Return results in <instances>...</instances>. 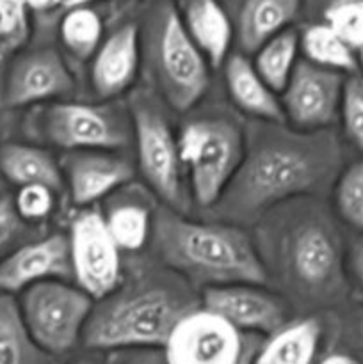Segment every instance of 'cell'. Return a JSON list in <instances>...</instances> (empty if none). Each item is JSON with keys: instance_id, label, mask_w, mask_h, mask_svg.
<instances>
[{"instance_id": "cell-1", "label": "cell", "mask_w": 363, "mask_h": 364, "mask_svg": "<svg viewBox=\"0 0 363 364\" xmlns=\"http://www.w3.org/2000/svg\"><path fill=\"white\" fill-rule=\"evenodd\" d=\"M337 139L322 132L273 128L246 149L241 167L214 210L217 219L238 226L287 199L317 194L340 174Z\"/></svg>"}, {"instance_id": "cell-2", "label": "cell", "mask_w": 363, "mask_h": 364, "mask_svg": "<svg viewBox=\"0 0 363 364\" xmlns=\"http://www.w3.org/2000/svg\"><path fill=\"white\" fill-rule=\"evenodd\" d=\"M160 262L191 284L263 287L267 270L255 244L242 228L230 223H198L171 208L153 213L152 237Z\"/></svg>"}, {"instance_id": "cell-3", "label": "cell", "mask_w": 363, "mask_h": 364, "mask_svg": "<svg viewBox=\"0 0 363 364\" xmlns=\"http://www.w3.org/2000/svg\"><path fill=\"white\" fill-rule=\"evenodd\" d=\"M198 306L185 288L141 284L114 291L95 302L82 341L96 350L164 348L178 322Z\"/></svg>"}, {"instance_id": "cell-4", "label": "cell", "mask_w": 363, "mask_h": 364, "mask_svg": "<svg viewBox=\"0 0 363 364\" xmlns=\"http://www.w3.org/2000/svg\"><path fill=\"white\" fill-rule=\"evenodd\" d=\"M178 149L194 201L201 208H214L244 159L246 142L241 128L219 117L192 119L178 135Z\"/></svg>"}, {"instance_id": "cell-5", "label": "cell", "mask_w": 363, "mask_h": 364, "mask_svg": "<svg viewBox=\"0 0 363 364\" xmlns=\"http://www.w3.org/2000/svg\"><path fill=\"white\" fill-rule=\"evenodd\" d=\"M152 63L164 98L178 112L191 110L209 89V63L192 43L177 7L162 4L152 18Z\"/></svg>"}, {"instance_id": "cell-6", "label": "cell", "mask_w": 363, "mask_h": 364, "mask_svg": "<svg viewBox=\"0 0 363 364\" xmlns=\"http://www.w3.org/2000/svg\"><path fill=\"white\" fill-rule=\"evenodd\" d=\"M18 308L32 340L59 358L82 341L95 301L77 284L46 281L21 291Z\"/></svg>"}, {"instance_id": "cell-7", "label": "cell", "mask_w": 363, "mask_h": 364, "mask_svg": "<svg viewBox=\"0 0 363 364\" xmlns=\"http://www.w3.org/2000/svg\"><path fill=\"white\" fill-rule=\"evenodd\" d=\"M246 334L201 304L184 316L164 347L166 364H253L260 348Z\"/></svg>"}, {"instance_id": "cell-8", "label": "cell", "mask_w": 363, "mask_h": 364, "mask_svg": "<svg viewBox=\"0 0 363 364\" xmlns=\"http://www.w3.org/2000/svg\"><path fill=\"white\" fill-rule=\"evenodd\" d=\"M39 124L46 141L68 151H117L134 141L130 116L114 105L56 102Z\"/></svg>"}, {"instance_id": "cell-9", "label": "cell", "mask_w": 363, "mask_h": 364, "mask_svg": "<svg viewBox=\"0 0 363 364\" xmlns=\"http://www.w3.org/2000/svg\"><path fill=\"white\" fill-rule=\"evenodd\" d=\"M132 132L137 149L139 171L157 198L174 212L185 206L182 183V160L178 137H174L169 121L149 100L137 98L130 107Z\"/></svg>"}, {"instance_id": "cell-10", "label": "cell", "mask_w": 363, "mask_h": 364, "mask_svg": "<svg viewBox=\"0 0 363 364\" xmlns=\"http://www.w3.org/2000/svg\"><path fill=\"white\" fill-rule=\"evenodd\" d=\"M68 240L77 287L95 302L112 295L121 283V251L102 213L95 210L78 213Z\"/></svg>"}, {"instance_id": "cell-11", "label": "cell", "mask_w": 363, "mask_h": 364, "mask_svg": "<svg viewBox=\"0 0 363 364\" xmlns=\"http://www.w3.org/2000/svg\"><path fill=\"white\" fill-rule=\"evenodd\" d=\"M345 75L298 60L280 92L283 116L298 132H322L340 117Z\"/></svg>"}, {"instance_id": "cell-12", "label": "cell", "mask_w": 363, "mask_h": 364, "mask_svg": "<svg viewBox=\"0 0 363 364\" xmlns=\"http://www.w3.org/2000/svg\"><path fill=\"white\" fill-rule=\"evenodd\" d=\"M75 91V78L59 52L38 48L18 53L9 60L2 84V105L25 109L45 102H56Z\"/></svg>"}, {"instance_id": "cell-13", "label": "cell", "mask_w": 363, "mask_h": 364, "mask_svg": "<svg viewBox=\"0 0 363 364\" xmlns=\"http://www.w3.org/2000/svg\"><path fill=\"white\" fill-rule=\"evenodd\" d=\"M201 308L216 313L233 327L253 336H270L288 323V306L280 295L256 284L205 288Z\"/></svg>"}, {"instance_id": "cell-14", "label": "cell", "mask_w": 363, "mask_h": 364, "mask_svg": "<svg viewBox=\"0 0 363 364\" xmlns=\"http://www.w3.org/2000/svg\"><path fill=\"white\" fill-rule=\"evenodd\" d=\"M288 265L295 281L312 294H331L342 284L344 258L337 237L320 223H306L292 235Z\"/></svg>"}, {"instance_id": "cell-15", "label": "cell", "mask_w": 363, "mask_h": 364, "mask_svg": "<svg viewBox=\"0 0 363 364\" xmlns=\"http://www.w3.org/2000/svg\"><path fill=\"white\" fill-rule=\"evenodd\" d=\"M73 277L70 240L64 235H50L14 249L0 259V291L21 294L46 281H68Z\"/></svg>"}, {"instance_id": "cell-16", "label": "cell", "mask_w": 363, "mask_h": 364, "mask_svg": "<svg viewBox=\"0 0 363 364\" xmlns=\"http://www.w3.org/2000/svg\"><path fill=\"white\" fill-rule=\"evenodd\" d=\"M135 169L114 151H71L63 162V176L77 206H89L134 180Z\"/></svg>"}, {"instance_id": "cell-17", "label": "cell", "mask_w": 363, "mask_h": 364, "mask_svg": "<svg viewBox=\"0 0 363 364\" xmlns=\"http://www.w3.org/2000/svg\"><path fill=\"white\" fill-rule=\"evenodd\" d=\"M141 39L134 23H125L105 38L91 64V85L102 100L116 98L134 85L141 63Z\"/></svg>"}, {"instance_id": "cell-18", "label": "cell", "mask_w": 363, "mask_h": 364, "mask_svg": "<svg viewBox=\"0 0 363 364\" xmlns=\"http://www.w3.org/2000/svg\"><path fill=\"white\" fill-rule=\"evenodd\" d=\"M178 14L209 66H223L230 57L233 25L219 0H180Z\"/></svg>"}, {"instance_id": "cell-19", "label": "cell", "mask_w": 363, "mask_h": 364, "mask_svg": "<svg viewBox=\"0 0 363 364\" xmlns=\"http://www.w3.org/2000/svg\"><path fill=\"white\" fill-rule=\"evenodd\" d=\"M224 80L231 102L248 116L256 119L281 123L285 121L283 109L276 92L263 82L255 64L242 53H235L226 59Z\"/></svg>"}, {"instance_id": "cell-20", "label": "cell", "mask_w": 363, "mask_h": 364, "mask_svg": "<svg viewBox=\"0 0 363 364\" xmlns=\"http://www.w3.org/2000/svg\"><path fill=\"white\" fill-rule=\"evenodd\" d=\"M302 0H242L235 36L242 52L255 53L263 43L290 28Z\"/></svg>"}, {"instance_id": "cell-21", "label": "cell", "mask_w": 363, "mask_h": 364, "mask_svg": "<svg viewBox=\"0 0 363 364\" xmlns=\"http://www.w3.org/2000/svg\"><path fill=\"white\" fill-rule=\"evenodd\" d=\"M0 173L16 187L45 185L57 192L64 183L63 167L48 151L21 142L0 146Z\"/></svg>"}, {"instance_id": "cell-22", "label": "cell", "mask_w": 363, "mask_h": 364, "mask_svg": "<svg viewBox=\"0 0 363 364\" xmlns=\"http://www.w3.org/2000/svg\"><path fill=\"white\" fill-rule=\"evenodd\" d=\"M322 327L315 318L288 322L260 345L253 364H313Z\"/></svg>"}, {"instance_id": "cell-23", "label": "cell", "mask_w": 363, "mask_h": 364, "mask_svg": "<svg viewBox=\"0 0 363 364\" xmlns=\"http://www.w3.org/2000/svg\"><path fill=\"white\" fill-rule=\"evenodd\" d=\"M0 364H59L43 350L21 320L18 301L0 291Z\"/></svg>"}, {"instance_id": "cell-24", "label": "cell", "mask_w": 363, "mask_h": 364, "mask_svg": "<svg viewBox=\"0 0 363 364\" xmlns=\"http://www.w3.org/2000/svg\"><path fill=\"white\" fill-rule=\"evenodd\" d=\"M299 48L305 53L306 60L315 66L338 73H356L358 60L356 52L338 38L337 32L326 23H313L299 36Z\"/></svg>"}, {"instance_id": "cell-25", "label": "cell", "mask_w": 363, "mask_h": 364, "mask_svg": "<svg viewBox=\"0 0 363 364\" xmlns=\"http://www.w3.org/2000/svg\"><path fill=\"white\" fill-rule=\"evenodd\" d=\"M299 34L294 28H287L281 34L274 36L263 43L255 52V68L260 77L276 95H280L287 85L299 53Z\"/></svg>"}, {"instance_id": "cell-26", "label": "cell", "mask_w": 363, "mask_h": 364, "mask_svg": "<svg viewBox=\"0 0 363 364\" xmlns=\"http://www.w3.org/2000/svg\"><path fill=\"white\" fill-rule=\"evenodd\" d=\"M59 36L70 55L78 60L95 57L103 41V20L95 7H78L60 16Z\"/></svg>"}, {"instance_id": "cell-27", "label": "cell", "mask_w": 363, "mask_h": 364, "mask_svg": "<svg viewBox=\"0 0 363 364\" xmlns=\"http://www.w3.org/2000/svg\"><path fill=\"white\" fill-rule=\"evenodd\" d=\"M103 219L120 251H139L152 237V212L137 203H123L114 206L107 215H103Z\"/></svg>"}, {"instance_id": "cell-28", "label": "cell", "mask_w": 363, "mask_h": 364, "mask_svg": "<svg viewBox=\"0 0 363 364\" xmlns=\"http://www.w3.org/2000/svg\"><path fill=\"white\" fill-rule=\"evenodd\" d=\"M31 16L25 0H0V64L16 57L27 45Z\"/></svg>"}, {"instance_id": "cell-29", "label": "cell", "mask_w": 363, "mask_h": 364, "mask_svg": "<svg viewBox=\"0 0 363 364\" xmlns=\"http://www.w3.org/2000/svg\"><path fill=\"white\" fill-rule=\"evenodd\" d=\"M335 208L345 224L363 233V159L342 169L335 180Z\"/></svg>"}, {"instance_id": "cell-30", "label": "cell", "mask_w": 363, "mask_h": 364, "mask_svg": "<svg viewBox=\"0 0 363 364\" xmlns=\"http://www.w3.org/2000/svg\"><path fill=\"white\" fill-rule=\"evenodd\" d=\"M324 23L330 25L354 52L363 46V4L331 0L324 9Z\"/></svg>"}, {"instance_id": "cell-31", "label": "cell", "mask_w": 363, "mask_h": 364, "mask_svg": "<svg viewBox=\"0 0 363 364\" xmlns=\"http://www.w3.org/2000/svg\"><path fill=\"white\" fill-rule=\"evenodd\" d=\"M340 119L345 137L363 153V75L352 73L345 78L340 102Z\"/></svg>"}, {"instance_id": "cell-32", "label": "cell", "mask_w": 363, "mask_h": 364, "mask_svg": "<svg viewBox=\"0 0 363 364\" xmlns=\"http://www.w3.org/2000/svg\"><path fill=\"white\" fill-rule=\"evenodd\" d=\"M13 201L18 215L25 223H38L53 212L56 191L45 185H25V187H18Z\"/></svg>"}, {"instance_id": "cell-33", "label": "cell", "mask_w": 363, "mask_h": 364, "mask_svg": "<svg viewBox=\"0 0 363 364\" xmlns=\"http://www.w3.org/2000/svg\"><path fill=\"white\" fill-rule=\"evenodd\" d=\"M25 220L18 215L13 198H0V255L20 237L25 228Z\"/></svg>"}, {"instance_id": "cell-34", "label": "cell", "mask_w": 363, "mask_h": 364, "mask_svg": "<svg viewBox=\"0 0 363 364\" xmlns=\"http://www.w3.org/2000/svg\"><path fill=\"white\" fill-rule=\"evenodd\" d=\"M31 14L39 16H53L59 14L63 16L68 11L78 9V7H93L96 2H105V0H25Z\"/></svg>"}, {"instance_id": "cell-35", "label": "cell", "mask_w": 363, "mask_h": 364, "mask_svg": "<svg viewBox=\"0 0 363 364\" xmlns=\"http://www.w3.org/2000/svg\"><path fill=\"white\" fill-rule=\"evenodd\" d=\"M347 267L352 281H354V287L363 295V233L349 247Z\"/></svg>"}, {"instance_id": "cell-36", "label": "cell", "mask_w": 363, "mask_h": 364, "mask_svg": "<svg viewBox=\"0 0 363 364\" xmlns=\"http://www.w3.org/2000/svg\"><path fill=\"white\" fill-rule=\"evenodd\" d=\"M120 364H166V361H164V354L152 350H142L139 352V354L128 355V358L125 359V361H121Z\"/></svg>"}, {"instance_id": "cell-37", "label": "cell", "mask_w": 363, "mask_h": 364, "mask_svg": "<svg viewBox=\"0 0 363 364\" xmlns=\"http://www.w3.org/2000/svg\"><path fill=\"white\" fill-rule=\"evenodd\" d=\"M317 364H362V363L347 354H331Z\"/></svg>"}, {"instance_id": "cell-38", "label": "cell", "mask_w": 363, "mask_h": 364, "mask_svg": "<svg viewBox=\"0 0 363 364\" xmlns=\"http://www.w3.org/2000/svg\"><path fill=\"white\" fill-rule=\"evenodd\" d=\"M356 327H358V331L363 336V308L358 309V313H356Z\"/></svg>"}, {"instance_id": "cell-39", "label": "cell", "mask_w": 363, "mask_h": 364, "mask_svg": "<svg viewBox=\"0 0 363 364\" xmlns=\"http://www.w3.org/2000/svg\"><path fill=\"white\" fill-rule=\"evenodd\" d=\"M356 60H358V70L362 68V71H363V46L362 48L356 50Z\"/></svg>"}, {"instance_id": "cell-40", "label": "cell", "mask_w": 363, "mask_h": 364, "mask_svg": "<svg viewBox=\"0 0 363 364\" xmlns=\"http://www.w3.org/2000/svg\"><path fill=\"white\" fill-rule=\"evenodd\" d=\"M71 364H102V363L96 361V359H78V361H75Z\"/></svg>"}, {"instance_id": "cell-41", "label": "cell", "mask_w": 363, "mask_h": 364, "mask_svg": "<svg viewBox=\"0 0 363 364\" xmlns=\"http://www.w3.org/2000/svg\"><path fill=\"white\" fill-rule=\"evenodd\" d=\"M327 2H331V0H327ZM349 2H359V4H363V0H349Z\"/></svg>"}]
</instances>
